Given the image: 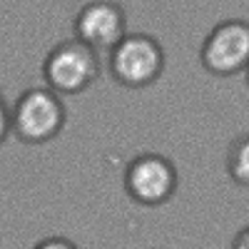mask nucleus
<instances>
[{
  "label": "nucleus",
  "mask_w": 249,
  "mask_h": 249,
  "mask_svg": "<svg viewBox=\"0 0 249 249\" xmlns=\"http://www.w3.org/2000/svg\"><path fill=\"white\" fill-rule=\"evenodd\" d=\"M65 122V107L48 88H30L15 102L13 127L25 142H45L55 137Z\"/></svg>",
  "instance_id": "obj_1"
},
{
  "label": "nucleus",
  "mask_w": 249,
  "mask_h": 249,
  "mask_svg": "<svg viewBox=\"0 0 249 249\" xmlns=\"http://www.w3.org/2000/svg\"><path fill=\"white\" fill-rule=\"evenodd\" d=\"M100 75V62L95 50L80 40H68L53 48L45 60V77L57 92H82Z\"/></svg>",
  "instance_id": "obj_2"
},
{
  "label": "nucleus",
  "mask_w": 249,
  "mask_h": 249,
  "mask_svg": "<svg viewBox=\"0 0 249 249\" xmlns=\"http://www.w3.org/2000/svg\"><path fill=\"white\" fill-rule=\"evenodd\" d=\"M112 50V72L122 85L144 88L160 77L164 55L150 35H124Z\"/></svg>",
  "instance_id": "obj_3"
},
{
  "label": "nucleus",
  "mask_w": 249,
  "mask_h": 249,
  "mask_svg": "<svg viewBox=\"0 0 249 249\" xmlns=\"http://www.w3.org/2000/svg\"><path fill=\"white\" fill-rule=\"evenodd\" d=\"M249 57V28L242 20H230L212 30L207 37L202 62L210 72L217 75H234L244 68Z\"/></svg>",
  "instance_id": "obj_4"
},
{
  "label": "nucleus",
  "mask_w": 249,
  "mask_h": 249,
  "mask_svg": "<svg viewBox=\"0 0 249 249\" xmlns=\"http://www.w3.org/2000/svg\"><path fill=\"white\" fill-rule=\"evenodd\" d=\"M124 184H127V192L132 195V199L142 204H160L175 192L177 172L167 157L140 155L137 160L130 162Z\"/></svg>",
  "instance_id": "obj_5"
},
{
  "label": "nucleus",
  "mask_w": 249,
  "mask_h": 249,
  "mask_svg": "<svg viewBox=\"0 0 249 249\" xmlns=\"http://www.w3.org/2000/svg\"><path fill=\"white\" fill-rule=\"evenodd\" d=\"M75 33L90 50H110L124 37V10L115 3H90L75 18Z\"/></svg>",
  "instance_id": "obj_6"
},
{
  "label": "nucleus",
  "mask_w": 249,
  "mask_h": 249,
  "mask_svg": "<svg viewBox=\"0 0 249 249\" xmlns=\"http://www.w3.org/2000/svg\"><path fill=\"white\" fill-rule=\"evenodd\" d=\"M227 170L234 177V182L247 187V182H249V142H247V135H239L230 144V152H227Z\"/></svg>",
  "instance_id": "obj_7"
},
{
  "label": "nucleus",
  "mask_w": 249,
  "mask_h": 249,
  "mask_svg": "<svg viewBox=\"0 0 249 249\" xmlns=\"http://www.w3.org/2000/svg\"><path fill=\"white\" fill-rule=\"evenodd\" d=\"M35 249H77V247L72 242H68V239H62V237H50L45 242H40Z\"/></svg>",
  "instance_id": "obj_8"
},
{
  "label": "nucleus",
  "mask_w": 249,
  "mask_h": 249,
  "mask_svg": "<svg viewBox=\"0 0 249 249\" xmlns=\"http://www.w3.org/2000/svg\"><path fill=\"white\" fill-rule=\"evenodd\" d=\"M8 124H10V117H8V110H5V100L0 95V142L8 135Z\"/></svg>",
  "instance_id": "obj_9"
},
{
  "label": "nucleus",
  "mask_w": 249,
  "mask_h": 249,
  "mask_svg": "<svg viewBox=\"0 0 249 249\" xmlns=\"http://www.w3.org/2000/svg\"><path fill=\"white\" fill-rule=\"evenodd\" d=\"M234 249H249V232L242 230L237 237H234Z\"/></svg>",
  "instance_id": "obj_10"
}]
</instances>
